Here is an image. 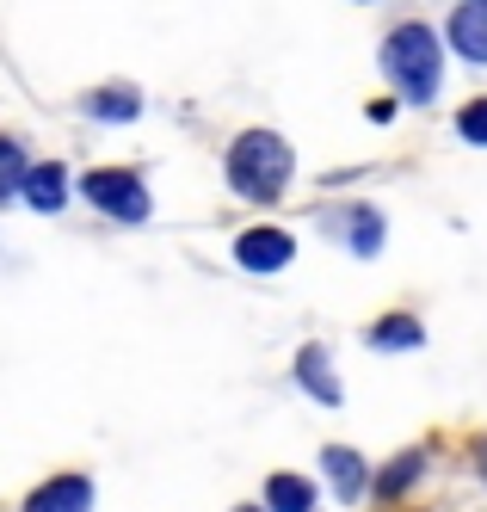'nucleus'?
Listing matches in <instances>:
<instances>
[{"label":"nucleus","instance_id":"nucleus-7","mask_svg":"<svg viewBox=\"0 0 487 512\" xmlns=\"http://www.w3.org/2000/svg\"><path fill=\"white\" fill-rule=\"evenodd\" d=\"M62 167H31L25 173V198L37 204V210H62V198H68V186H62Z\"/></svg>","mask_w":487,"mask_h":512},{"label":"nucleus","instance_id":"nucleus-17","mask_svg":"<svg viewBox=\"0 0 487 512\" xmlns=\"http://www.w3.org/2000/svg\"><path fill=\"white\" fill-rule=\"evenodd\" d=\"M475 463H481V475H487V438H481V445H475Z\"/></svg>","mask_w":487,"mask_h":512},{"label":"nucleus","instance_id":"nucleus-18","mask_svg":"<svg viewBox=\"0 0 487 512\" xmlns=\"http://www.w3.org/2000/svg\"><path fill=\"white\" fill-rule=\"evenodd\" d=\"M241 512H253V506H241Z\"/></svg>","mask_w":487,"mask_h":512},{"label":"nucleus","instance_id":"nucleus-1","mask_svg":"<svg viewBox=\"0 0 487 512\" xmlns=\"http://www.w3.org/2000/svg\"><path fill=\"white\" fill-rule=\"evenodd\" d=\"M229 179H235V192L241 198H278L284 192V179H290V149H284V136L272 130H247L235 149H229Z\"/></svg>","mask_w":487,"mask_h":512},{"label":"nucleus","instance_id":"nucleus-12","mask_svg":"<svg viewBox=\"0 0 487 512\" xmlns=\"http://www.w3.org/2000/svg\"><path fill=\"white\" fill-rule=\"evenodd\" d=\"M377 346H420V321H407V315H389L377 321V334H370Z\"/></svg>","mask_w":487,"mask_h":512},{"label":"nucleus","instance_id":"nucleus-2","mask_svg":"<svg viewBox=\"0 0 487 512\" xmlns=\"http://www.w3.org/2000/svg\"><path fill=\"white\" fill-rule=\"evenodd\" d=\"M383 62H389V75H395V87L407 99H432L438 93V38L426 25H401L383 44Z\"/></svg>","mask_w":487,"mask_h":512},{"label":"nucleus","instance_id":"nucleus-14","mask_svg":"<svg viewBox=\"0 0 487 512\" xmlns=\"http://www.w3.org/2000/svg\"><path fill=\"white\" fill-rule=\"evenodd\" d=\"M457 130L469 136V142H487V99H469L463 112H457Z\"/></svg>","mask_w":487,"mask_h":512},{"label":"nucleus","instance_id":"nucleus-8","mask_svg":"<svg viewBox=\"0 0 487 512\" xmlns=\"http://www.w3.org/2000/svg\"><path fill=\"white\" fill-rule=\"evenodd\" d=\"M321 463L333 469V488H340L346 500H352V494H364V475H370V469H364V457H358V451H346V445H333V451H327Z\"/></svg>","mask_w":487,"mask_h":512},{"label":"nucleus","instance_id":"nucleus-9","mask_svg":"<svg viewBox=\"0 0 487 512\" xmlns=\"http://www.w3.org/2000/svg\"><path fill=\"white\" fill-rule=\"evenodd\" d=\"M266 506H272V512H309V506H315V488L303 482V475H272Z\"/></svg>","mask_w":487,"mask_h":512},{"label":"nucleus","instance_id":"nucleus-3","mask_svg":"<svg viewBox=\"0 0 487 512\" xmlns=\"http://www.w3.org/2000/svg\"><path fill=\"white\" fill-rule=\"evenodd\" d=\"M87 198H93L99 210H111V216H124V223H142V216H148V192H142V179H136V173H124V167H99V173L87 179Z\"/></svg>","mask_w":487,"mask_h":512},{"label":"nucleus","instance_id":"nucleus-11","mask_svg":"<svg viewBox=\"0 0 487 512\" xmlns=\"http://www.w3.org/2000/svg\"><path fill=\"white\" fill-rule=\"evenodd\" d=\"M87 112H93V118H136V93H130V87L93 93V99H87Z\"/></svg>","mask_w":487,"mask_h":512},{"label":"nucleus","instance_id":"nucleus-6","mask_svg":"<svg viewBox=\"0 0 487 512\" xmlns=\"http://www.w3.org/2000/svg\"><path fill=\"white\" fill-rule=\"evenodd\" d=\"M451 44L469 62H487V0H469V7L451 13Z\"/></svg>","mask_w":487,"mask_h":512},{"label":"nucleus","instance_id":"nucleus-15","mask_svg":"<svg viewBox=\"0 0 487 512\" xmlns=\"http://www.w3.org/2000/svg\"><path fill=\"white\" fill-rule=\"evenodd\" d=\"M0 186H25V155L13 142H0Z\"/></svg>","mask_w":487,"mask_h":512},{"label":"nucleus","instance_id":"nucleus-16","mask_svg":"<svg viewBox=\"0 0 487 512\" xmlns=\"http://www.w3.org/2000/svg\"><path fill=\"white\" fill-rule=\"evenodd\" d=\"M358 247H377V210H358Z\"/></svg>","mask_w":487,"mask_h":512},{"label":"nucleus","instance_id":"nucleus-13","mask_svg":"<svg viewBox=\"0 0 487 512\" xmlns=\"http://www.w3.org/2000/svg\"><path fill=\"white\" fill-rule=\"evenodd\" d=\"M414 469H420V451H407V457H395V463L383 469V494H401L407 482H414Z\"/></svg>","mask_w":487,"mask_h":512},{"label":"nucleus","instance_id":"nucleus-4","mask_svg":"<svg viewBox=\"0 0 487 512\" xmlns=\"http://www.w3.org/2000/svg\"><path fill=\"white\" fill-rule=\"evenodd\" d=\"M290 253H296V241H290L284 229H247V235L235 241V260H241L247 272H278V266H290Z\"/></svg>","mask_w":487,"mask_h":512},{"label":"nucleus","instance_id":"nucleus-10","mask_svg":"<svg viewBox=\"0 0 487 512\" xmlns=\"http://www.w3.org/2000/svg\"><path fill=\"white\" fill-rule=\"evenodd\" d=\"M296 377H303L321 401H327V408H333V401H340V383H333V371H327V352L321 346H309L303 358H296Z\"/></svg>","mask_w":487,"mask_h":512},{"label":"nucleus","instance_id":"nucleus-5","mask_svg":"<svg viewBox=\"0 0 487 512\" xmlns=\"http://www.w3.org/2000/svg\"><path fill=\"white\" fill-rule=\"evenodd\" d=\"M87 506H93L87 475H56V482H44L25 500V512H87Z\"/></svg>","mask_w":487,"mask_h":512}]
</instances>
